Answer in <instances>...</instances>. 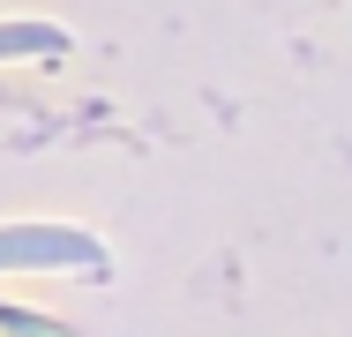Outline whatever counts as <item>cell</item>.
Listing matches in <instances>:
<instances>
[{
    "mask_svg": "<svg viewBox=\"0 0 352 337\" xmlns=\"http://www.w3.org/2000/svg\"><path fill=\"white\" fill-rule=\"evenodd\" d=\"M0 330H8V337H60V323H45V315H23V307H0Z\"/></svg>",
    "mask_w": 352,
    "mask_h": 337,
    "instance_id": "obj_3",
    "label": "cell"
},
{
    "mask_svg": "<svg viewBox=\"0 0 352 337\" xmlns=\"http://www.w3.org/2000/svg\"><path fill=\"white\" fill-rule=\"evenodd\" d=\"M68 53V30L53 23H0V61H60Z\"/></svg>",
    "mask_w": 352,
    "mask_h": 337,
    "instance_id": "obj_2",
    "label": "cell"
},
{
    "mask_svg": "<svg viewBox=\"0 0 352 337\" xmlns=\"http://www.w3.org/2000/svg\"><path fill=\"white\" fill-rule=\"evenodd\" d=\"M0 270H68V277H105V248L75 225H8L0 232Z\"/></svg>",
    "mask_w": 352,
    "mask_h": 337,
    "instance_id": "obj_1",
    "label": "cell"
}]
</instances>
